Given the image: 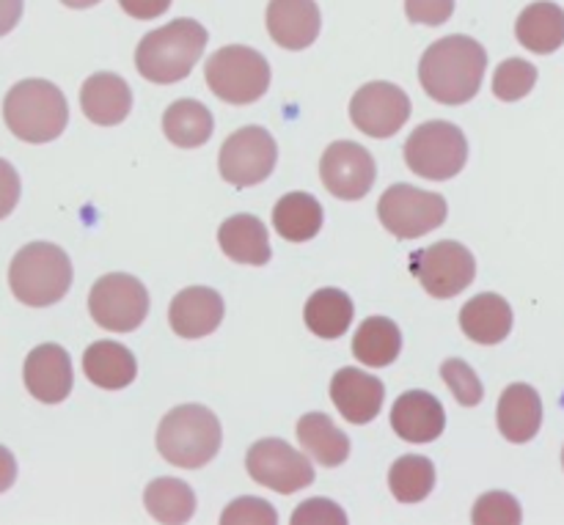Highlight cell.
Masks as SVG:
<instances>
[{
  "mask_svg": "<svg viewBox=\"0 0 564 525\" xmlns=\"http://www.w3.org/2000/svg\"><path fill=\"white\" fill-rule=\"evenodd\" d=\"M488 69V53L471 36H446L430 44L419 64L424 91L441 105H466L479 94Z\"/></svg>",
  "mask_w": 564,
  "mask_h": 525,
  "instance_id": "obj_1",
  "label": "cell"
},
{
  "mask_svg": "<svg viewBox=\"0 0 564 525\" xmlns=\"http://www.w3.org/2000/svg\"><path fill=\"white\" fill-rule=\"evenodd\" d=\"M207 31L198 25L196 20H180L169 22V25L158 28V31L147 33L135 50V66L141 77L158 83V86H169V83L185 80L193 72L196 61L202 58L204 47H207Z\"/></svg>",
  "mask_w": 564,
  "mask_h": 525,
  "instance_id": "obj_2",
  "label": "cell"
},
{
  "mask_svg": "<svg viewBox=\"0 0 564 525\" xmlns=\"http://www.w3.org/2000/svg\"><path fill=\"white\" fill-rule=\"evenodd\" d=\"M3 119L11 135L25 143H50L66 130L69 105L64 91L50 80H20L3 102Z\"/></svg>",
  "mask_w": 564,
  "mask_h": 525,
  "instance_id": "obj_3",
  "label": "cell"
},
{
  "mask_svg": "<svg viewBox=\"0 0 564 525\" xmlns=\"http://www.w3.org/2000/svg\"><path fill=\"white\" fill-rule=\"evenodd\" d=\"M220 444H224V433H220L218 416L204 405L174 407L165 413L158 427V451L163 460L187 471L213 462Z\"/></svg>",
  "mask_w": 564,
  "mask_h": 525,
  "instance_id": "obj_4",
  "label": "cell"
},
{
  "mask_svg": "<svg viewBox=\"0 0 564 525\" xmlns=\"http://www.w3.org/2000/svg\"><path fill=\"white\" fill-rule=\"evenodd\" d=\"M9 286L17 300L25 306H53L64 300L72 286L69 256L50 242H31L11 259Z\"/></svg>",
  "mask_w": 564,
  "mask_h": 525,
  "instance_id": "obj_5",
  "label": "cell"
},
{
  "mask_svg": "<svg viewBox=\"0 0 564 525\" xmlns=\"http://www.w3.org/2000/svg\"><path fill=\"white\" fill-rule=\"evenodd\" d=\"M209 91L229 105H253L268 94L270 64L262 53L229 44L213 53L204 66Z\"/></svg>",
  "mask_w": 564,
  "mask_h": 525,
  "instance_id": "obj_6",
  "label": "cell"
},
{
  "mask_svg": "<svg viewBox=\"0 0 564 525\" xmlns=\"http://www.w3.org/2000/svg\"><path fill=\"white\" fill-rule=\"evenodd\" d=\"M468 160V141L452 121H427L405 141V163L416 176L446 182L463 171Z\"/></svg>",
  "mask_w": 564,
  "mask_h": 525,
  "instance_id": "obj_7",
  "label": "cell"
},
{
  "mask_svg": "<svg viewBox=\"0 0 564 525\" xmlns=\"http://www.w3.org/2000/svg\"><path fill=\"white\" fill-rule=\"evenodd\" d=\"M380 223L386 231L397 237V240H416V237L430 234V231L441 229L446 223V198L438 193L419 190L413 185H391L383 193L378 204Z\"/></svg>",
  "mask_w": 564,
  "mask_h": 525,
  "instance_id": "obj_8",
  "label": "cell"
},
{
  "mask_svg": "<svg viewBox=\"0 0 564 525\" xmlns=\"http://www.w3.org/2000/svg\"><path fill=\"white\" fill-rule=\"evenodd\" d=\"M88 311L99 328L110 333H130L141 328L149 314V292L138 278L127 273L102 275L91 286Z\"/></svg>",
  "mask_w": 564,
  "mask_h": 525,
  "instance_id": "obj_9",
  "label": "cell"
},
{
  "mask_svg": "<svg viewBox=\"0 0 564 525\" xmlns=\"http://www.w3.org/2000/svg\"><path fill=\"white\" fill-rule=\"evenodd\" d=\"M411 273L422 281L424 289L438 300H449L466 292L477 278V259L466 245L444 240L438 245L413 253Z\"/></svg>",
  "mask_w": 564,
  "mask_h": 525,
  "instance_id": "obj_10",
  "label": "cell"
},
{
  "mask_svg": "<svg viewBox=\"0 0 564 525\" xmlns=\"http://www.w3.org/2000/svg\"><path fill=\"white\" fill-rule=\"evenodd\" d=\"M279 163L275 138L262 127H240L220 146V176L235 187H253L268 179Z\"/></svg>",
  "mask_w": 564,
  "mask_h": 525,
  "instance_id": "obj_11",
  "label": "cell"
},
{
  "mask_svg": "<svg viewBox=\"0 0 564 525\" xmlns=\"http://www.w3.org/2000/svg\"><path fill=\"white\" fill-rule=\"evenodd\" d=\"M246 468L253 482L281 495H292L314 482V466L308 457L279 438L253 444L246 457Z\"/></svg>",
  "mask_w": 564,
  "mask_h": 525,
  "instance_id": "obj_12",
  "label": "cell"
},
{
  "mask_svg": "<svg viewBox=\"0 0 564 525\" xmlns=\"http://www.w3.org/2000/svg\"><path fill=\"white\" fill-rule=\"evenodd\" d=\"M350 119L364 135L391 138L411 119V99L394 83H367L350 99Z\"/></svg>",
  "mask_w": 564,
  "mask_h": 525,
  "instance_id": "obj_13",
  "label": "cell"
},
{
  "mask_svg": "<svg viewBox=\"0 0 564 525\" xmlns=\"http://www.w3.org/2000/svg\"><path fill=\"white\" fill-rule=\"evenodd\" d=\"M375 176H378V165L361 143L336 141L325 149L319 160V179L325 190L341 201H358L367 196L375 185Z\"/></svg>",
  "mask_w": 564,
  "mask_h": 525,
  "instance_id": "obj_14",
  "label": "cell"
},
{
  "mask_svg": "<svg viewBox=\"0 0 564 525\" xmlns=\"http://www.w3.org/2000/svg\"><path fill=\"white\" fill-rule=\"evenodd\" d=\"M25 389L33 400L44 405H58L72 394V361L64 347L58 344H39L31 356L25 358Z\"/></svg>",
  "mask_w": 564,
  "mask_h": 525,
  "instance_id": "obj_15",
  "label": "cell"
},
{
  "mask_svg": "<svg viewBox=\"0 0 564 525\" xmlns=\"http://www.w3.org/2000/svg\"><path fill=\"white\" fill-rule=\"evenodd\" d=\"M330 400L350 424H369L378 418L386 400V385L361 369H339L330 380Z\"/></svg>",
  "mask_w": 564,
  "mask_h": 525,
  "instance_id": "obj_16",
  "label": "cell"
},
{
  "mask_svg": "<svg viewBox=\"0 0 564 525\" xmlns=\"http://www.w3.org/2000/svg\"><path fill=\"white\" fill-rule=\"evenodd\" d=\"M391 427L405 444H433L446 427L444 405L427 391H405L391 407Z\"/></svg>",
  "mask_w": 564,
  "mask_h": 525,
  "instance_id": "obj_17",
  "label": "cell"
},
{
  "mask_svg": "<svg viewBox=\"0 0 564 525\" xmlns=\"http://www.w3.org/2000/svg\"><path fill=\"white\" fill-rule=\"evenodd\" d=\"M169 322L182 339H204L224 322V297L207 286L182 289L169 306Z\"/></svg>",
  "mask_w": 564,
  "mask_h": 525,
  "instance_id": "obj_18",
  "label": "cell"
},
{
  "mask_svg": "<svg viewBox=\"0 0 564 525\" xmlns=\"http://www.w3.org/2000/svg\"><path fill=\"white\" fill-rule=\"evenodd\" d=\"M323 17L314 0H270L268 31L284 50H306L317 42Z\"/></svg>",
  "mask_w": 564,
  "mask_h": 525,
  "instance_id": "obj_19",
  "label": "cell"
},
{
  "mask_svg": "<svg viewBox=\"0 0 564 525\" xmlns=\"http://www.w3.org/2000/svg\"><path fill=\"white\" fill-rule=\"evenodd\" d=\"M80 108L88 121L99 127H116L130 116L132 91L124 77L97 72L80 88Z\"/></svg>",
  "mask_w": 564,
  "mask_h": 525,
  "instance_id": "obj_20",
  "label": "cell"
},
{
  "mask_svg": "<svg viewBox=\"0 0 564 525\" xmlns=\"http://www.w3.org/2000/svg\"><path fill=\"white\" fill-rule=\"evenodd\" d=\"M496 422H499V433L510 444H529V440L538 438L540 427H543V402H540L538 391L527 383L505 389L499 411H496Z\"/></svg>",
  "mask_w": 564,
  "mask_h": 525,
  "instance_id": "obj_21",
  "label": "cell"
},
{
  "mask_svg": "<svg viewBox=\"0 0 564 525\" xmlns=\"http://www.w3.org/2000/svg\"><path fill=\"white\" fill-rule=\"evenodd\" d=\"M218 245L231 262L251 264V267H262L273 256L268 229L257 215H231L229 220H224L218 229Z\"/></svg>",
  "mask_w": 564,
  "mask_h": 525,
  "instance_id": "obj_22",
  "label": "cell"
},
{
  "mask_svg": "<svg viewBox=\"0 0 564 525\" xmlns=\"http://www.w3.org/2000/svg\"><path fill=\"white\" fill-rule=\"evenodd\" d=\"M460 328L477 344H501L512 330L510 303L501 295H494V292L471 297L460 311Z\"/></svg>",
  "mask_w": 564,
  "mask_h": 525,
  "instance_id": "obj_23",
  "label": "cell"
},
{
  "mask_svg": "<svg viewBox=\"0 0 564 525\" xmlns=\"http://www.w3.org/2000/svg\"><path fill=\"white\" fill-rule=\"evenodd\" d=\"M83 372L97 389L121 391L135 380V356L119 341H94L83 356Z\"/></svg>",
  "mask_w": 564,
  "mask_h": 525,
  "instance_id": "obj_24",
  "label": "cell"
},
{
  "mask_svg": "<svg viewBox=\"0 0 564 525\" xmlns=\"http://www.w3.org/2000/svg\"><path fill=\"white\" fill-rule=\"evenodd\" d=\"M516 36L532 53H556L564 44V9L549 0L527 6L516 22Z\"/></svg>",
  "mask_w": 564,
  "mask_h": 525,
  "instance_id": "obj_25",
  "label": "cell"
},
{
  "mask_svg": "<svg viewBox=\"0 0 564 525\" xmlns=\"http://www.w3.org/2000/svg\"><path fill=\"white\" fill-rule=\"evenodd\" d=\"M297 440L303 451L325 468L341 466L350 457V438L325 413H306L297 422Z\"/></svg>",
  "mask_w": 564,
  "mask_h": 525,
  "instance_id": "obj_26",
  "label": "cell"
},
{
  "mask_svg": "<svg viewBox=\"0 0 564 525\" xmlns=\"http://www.w3.org/2000/svg\"><path fill=\"white\" fill-rule=\"evenodd\" d=\"M215 121L207 105L196 99H176L163 113V132L174 146L196 149L213 138Z\"/></svg>",
  "mask_w": 564,
  "mask_h": 525,
  "instance_id": "obj_27",
  "label": "cell"
},
{
  "mask_svg": "<svg viewBox=\"0 0 564 525\" xmlns=\"http://www.w3.org/2000/svg\"><path fill=\"white\" fill-rule=\"evenodd\" d=\"M402 352V333L391 319L386 317H369L364 319L361 328L352 336V356L364 363V367L383 369L400 358Z\"/></svg>",
  "mask_w": 564,
  "mask_h": 525,
  "instance_id": "obj_28",
  "label": "cell"
},
{
  "mask_svg": "<svg viewBox=\"0 0 564 525\" xmlns=\"http://www.w3.org/2000/svg\"><path fill=\"white\" fill-rule=\"evenodd\" d=\"M273 226L284 240H314L323 229V207L308 193H286L273 209Z\"/></svg>",
  "mask_w": 564,
  "mask_h": 525,
  "instance_id": "obj_29",
  "label": "cell"
},
{
  "mask_svg": "<svg viewBox=\"0 0 564 525\" xmlns=\"http://www.w3.org/2000/svg\"><path fill=\"white\" fill-rule=\"evenodd\" d=\"M352 314L356 308H352L350 295H345L341 289H317L306 300L303 319L319 339H339L350 330Z\"/></svg>",
  "mask_w": 564,
  "mask_h": 525,
  "instance_id": "obj_30",
  "label": "cell"
},
{
  "mask_svg": "<svg viewBox=\"0 0 564 525\" xmlns=\"http://www.w3.org/2000/svg\"><path fill=\"white\" fill-rule=\"evenodd\" d=\"M143 504H147V512L158 523L180 525L191 521L193 512H196V493L182 479L163 477L149 482L147 493H143Z\"/></svg>",
  "mask_w": 564,
  "mask_h": 525,
  "instance_id": "obj_31",
  "label": "cell"
},
{
  "mask_svg": "<svg viewBox=\"0 0 564 525\" xmlns=\"http://www.w3.org/2000/svg\"><path fill=\"white\" fill-rule=\"evenodd\" d=\"M389 488L402 504H419L427 499L435 488V466L427 457L405 455L391 466Z\"/></svg>",
  "mask_w": 564,
  "mask_h": 525,
  "instance_id": "obj_32",
  "label": "cell"
},
{
  "mask_svg": "<svg viewBox=\"0 0 564 525\" xmlns=\"http://www.w3.org/2000/svg\"><path fill=\"white\" fill-rule=\"evenodd\" d=\"M534 83H538V66L523 58H507L494 75V94L501 102H518L532 91Z\"/></svg>",
  "mask_w": 564,
  "mask_h": 525,
  "instance_id": "obj_33",
  "label": "cell"
},
{
  "mask_svg": "<svg viewBox=\"0 0 564 525\" xmlns=\"http://www.w3.org/2000/svg\"><path fill=\"white\" fill-rule=\"evenodd\" d=\"M441 378L446 380L449 391L455 394L457 405L477 407L479 402H482V394H485L482 383H479L477 372H474L466 361H460V358H449V361H444V367H441Z\"/></svg>",
  "mask_w": 564,
  "mask_h": 525,
  "instance_id": "obj_34",
  "label": "cell"
},
{
  "mask_svg": "<svg viewBox=\"0 0 564 525\" xmlns=\"http://www.w3.org/2000/svg\"><path fill=\"white\" fill-rule=\"evenodd\" d=\"M521 521V504L510 493H485L474 504V523L477 525H518Z\"/></svg>",
  "mask_w": 564,
  "mask_h": 525,
  "instance_id": "obj_35",
  "label": "cell"
},
{
  "mask_svg": "<svg viewBox=\"0 0 564 525\" xmlns=\"http://www.w3.org/2000/svg\"><path fill=\"white\" fill-rule=\"evenodd\" d=\"M220 523L224 525H275L279 523V515H275L273 506L262 499H237L231 501L229 506L220 515Z\"/></svg>",
  "mask_w": 564,
  "mask_h": 525,
  "instance_id": "obj_36",
  "label": "cell"
},
{
  "mask_svg": "<svg viewBox=\"0 0 564 525\" xmlns=\"http://www.w3.org/2000/svg\"><path fill=\"white\" fill-rule=\"evenodd\" d=\"M295 525H345L347 515L341 512L339 504L328 499H308L306 504H301L292 515Z\"/></svg>",
  "mask_w": 564,
  "mask_h": 525,
  "instance_id": "obj_37",
  "label": "cell"
},
{
  "mask_svg": "<svg viewBox=\"0 0 564 525\" xmlns=\"http://www.w3.org/2000/svg\"><path fill=\"white\" fill-rule=\"evenodd\" d=\"M405 14L416 25H444L455 14V0H405Z\"/></svg>",
  "mask_w": 564,
  "mask_h": 525,
  "instance_id": "obj_38",
  "label": "cell"
},
{
  "mask_svg": "<svg viewBox=\"0 0 564 525\" xmlns=\"http://www.w3.org/2000/svg\"><path fill=\"white\" fill-rule=\"evenodd\" d=\"M17 201H20V176L14 165L0 160V220L14 212Z\"/></svg>",
  "mask_w": 564,
  "mask_h": 525,
  "instance_id": "obj_39",
  "label": "cell"
},
{
  "mask_svg": "<svg viewBox=\"0 0 564 525\" xmlns=\"http://www.w3.org/2000/svg\"><path fill=\"white\" fill-rule=\"evenodd\" d=\"M119 3L135 20H154L171 9V0H119Z\"/></svg>",
  "mask_w": 564,
  "mask_h": 525,
  "instance_id": "obj_40",
  "label": "cell"
},
{
  "mask_svg": "<svg viewBox=\"0 0 564 525\" xmlns=\"http://www.w3.org/2000/svg\"><path fill=\"white\" fill-rule=\"evenodd\" d=\"M22 17V0H0V36L11 33Z\"/></svg>",
  "mask_w": 564,
  "mask_h": 525,
  "instance_id": "obj_41",
  "label": "cell"
},
{
  "mask_svg": "<svg viewBox=\"0 0 564 525\" xmlns=\"http://www.w3.org/2000/svg\"><path fill=\"white\" fill-rule=\"evenodd\" d=\"M17 482V460L6 446H0V493Z\"/></svg>",
  "mask_w": 564,
  "mask_h": 525,
  "instance_id": "obj_42",
  "label": "cell"
},
{
  "mask_svg": "<svg viewBox=\"0 0 564 525\" xmlns=\"http://www.w3.org/2000/svg\"><path fill=\"white\" fill-rule=\"evenodd\" d=\"M64 6H69V9H91V6H97L99 0H61Z\"/></svg>",
  "mask_w": 564,
  "mask_h": 525,
  "instance_id": "obj_43",
  "label": "cell"
},
{
  "mask_svg": "<svg viewBox=\"0 0 564 525\" xmlns=\"http://www.w3.org/2000/svg\"><path fill=\"white\" fill-rule=\"evenodd\" d=\"M562 466H564V449H562Z\"/></svg>",
  "mask_w": 564,
  "mask_h": 525,
  "instance_id": "obj_44",
  "label": "cell"
}]
</instances>
